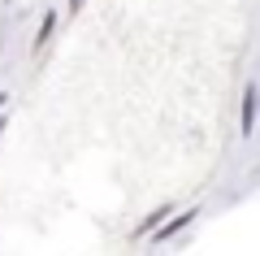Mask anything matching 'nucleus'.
Listing matches in <instances>:
<instances>
[{
	"mask_svg": "<svg viewBox=\"0 0 260 256\" xmlns=\"http://www.w3.org/2000/svg\"><path fill=\"white\" fill-rule=\"evenodd\" d=\"M169 213H174V204H156V209H152V213H148V217H143V221H139V226H135V239H143V235H152V230H156V226H160V221H165V217H169Z\"/></svg>",
	"mask_w": 260,
	"mask_h": 256,
	"instance_id": "7ed1b4c3",
	"label": "nucleus"
},
{
	"mask_svg": "<svg viewBox=\"0 0 260 256\" xmlns=\"http://www.w3.org/2000/svg\"><path fill=\"white\" fill-rule=\"evenodd\" d=\"M5 104H9V92H0V109H5Z\"/></svg>",
	"mask_w": 260,
	"mask_h": 256,
	"instance_id": "0eeeda50",
	"label": "nucleus"
},
{
	"mask_svg": "<svg viewBox=\"0 0 260 256\" xmlns=\"http://www.w3.org/2000/svg\"><path fill=\"white\" fill-rule=\"evenodd\" d=\"M65 5H70V13H78V9L87 5V0H65Z\"/></svg>",
	"mask_w": 260,
	"mask_h": 256,
	"instance_id": "39448f33",
	"label": "nucleus"
},
{
	"mask_svg": "<svg viewBox=\"0 0 260 256\" xmlns=\"http://www.w3.org/2000/svg\"><path fill=\"white\" fill-rule=\"evenodd\" d=\"M256 118H260V87H256V82H247V92H243V109H239V130H243V139L256 130Z\"/></svg>",
	"mask_w": 260,
	"mask_h": 256,
	"instance_id": "f03ea898",
	"label": "nucleus"
},
{
	"mask_svg": "<svg viewBox=\"0 0 260 256\" xmlns=\"http://www.w3.org/2000/svg\"><path fill=\"white\" fill-rule=\"evenodd\" d=\"M195 217H200V204H186L182 213H169V217H165V221H160V226L148 235V243H169V239H178V235H182V230L191 226Z\"/></svg>",
	"mask_w": 260,
	"mask_h": 256,
	"instance_id": "f257e3e1",
	"label": "nucleus"
},
{
	"mask_svg": "<svg viewBox=\"0 0 260 256\" xmlns=\"http://www.w3.org/2000/svg\"><path fill=\"white\" fill-rule=\"evenodd\" d=\"M52 31H56V13L48 9V13H44V22H39V31H35V39H30V52H35V56H39V48H48Z\"/></svg>",
	"mask_w": 260,
	"mask_h": 256,
	"instance_id": "20e7f679",
	"label": "nucleus"
},
{
	"mask_svg": "<svg viewBox=\"0 0 260 256\" xmlns=\"http://www.w3.org/2000/svg\"><path fill=\"white\" fill-rule=\"evenodd\" d=\"M5 126H9V113H0V135H5Z\"/></svg>",
	"mask_w": 260,
	"mask_h": 256,
	"instance_id": "423d86ee",
	"label": "nucleus"
}]
</instances>
